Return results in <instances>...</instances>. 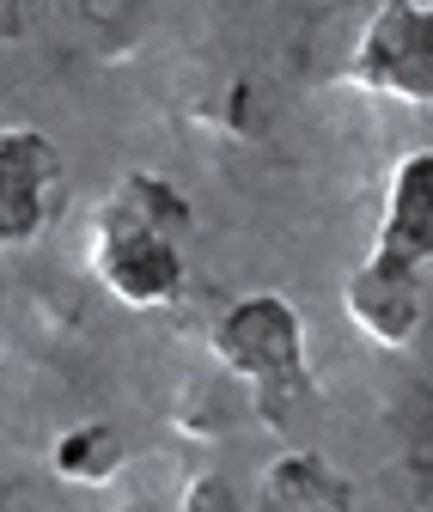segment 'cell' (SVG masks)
<instances>
[{
  "label": "cell",
  "instance_id": "6da1fadb",
  "mask_svg": "<svg viewBox=\"0 0 433 512\" xmlns=\"http://www.w3.org/2000/svg\"><path fill=\"white\" fill-rule=\"evenodd\" d=\"M183 226H190V208L171 183L135 171L122 177L104 208L92 214V275L122 299V305H165L183 287Z\"/></svg>",
  "mask_w": 433,
  "mask_h": 512
},
{
  "label": "cell",
  "instance_id": "7a4b0ae2",
  "mask_svg": "<svg viewBox=\"0 0 433 512\" xmlns=\"http://www.w3.org/2000/svg\"><path fill=\"white\" fill-rule=\"evenodd\" d=\"M214 360L238 372L257 391V415L269 427H293V415L312 403V372H305V336L287 299L251 293L214 324Z\"/></svg>",
  "mask_w": 433,
  "mask_h": 512
},
{
  "label": "cell",
  "instance_id": "3957f363",
  "mask_svg": "<svg viewBox=\"0 0 433 512\" xmlns=\"http://www.w3.org/2000/svg\"><path fill=\"white\" fill-rule=\"evenodd\" d=\"M348 80L397 104H433V0H379Z\"/></svg>",
  "mask_w": 433,
  "mask_h": 512
},
{
  "label": "cell",
  "instance_id": "277c9868",
  "mask_svg": "<svg viewBox=\"0 0 433 512\" xmlns=\"http://www.w3.org/2000/svg\"><path fill=\"white\" fill-rule=\"evenodd\" d=\"M55 177L61 159L37 128H0V244L37 238V226L49 220Z\"/></svg>",
  "mask_w": 433,
  "mask_h": 512
},
{
  "label": "cell",
  "instance_id": "5b68a950",
  "mask_svg": "<svg viewBox=\"0 0 433 512\" xmlns=\"http://www.w3.org/2000/svg\"><path fill=\"white\" fill-rule=\"evenodd\" d=\"M348 317L373 336L379 348H409L421 330V293H415V269L391 263V256H366L342 287Z\"/></svg>",
  "mask_w": 433,
  "mask_h": 512
},
{
  "label": "cell",
  "instance_id": "8992f818",
  "mask_svg": "<svg viewBox=\"0 0 433 512\" xmlns=\"http://www.w3.org/2000/svg\"><path fill=\"white\" fill-rule=\"evenodd\" d=\"M373 256H391L403 269L433 263V147L397 159V171L385 183V214H379Z\"/></svg>",
  "mask_w": 433,
  "mask_h": 512
},
{
  "label": "cell",
  "instance_id": "52a82bcc",
  "mask_svg": "<svg viewBox=\"0 0 433 512\" xmlns=\"http://www.w3.org/2000/svg\"><path fill=\"white\" fill-rule=\"evenodd\" d=\"M257 512H348V488L330 476L324 458H281L263 482V506Z\"/></svg>",
  "mask_w": 433,
  "mask_h": 512
},
{
  "label": "cell",
  "instance_id": "ba28073f",
  "mask_svg": "<svg viewBox=\"0 0 433 512\" xmlns=\"http://www.w3.org/2000/svg\"><path fill=\"white\" fill-rule=\"evenodd\" d=\"M116 458H122V445H116L110 427H80L55 445V470L74 476V482H104L116 470Z\"/></svg>",
  "mask_w": 433,
  "mask_h": 512
},
{
  "label": "cell",
  "instance_id": "9c48e42d",
  "mask_svg": "<svg viewBox=\"0 0 433 512\" xmlns=\"http://www.w3.org/2000/svg\"><path fill=\"white\" fill-rule=\"evenodd\" d=\"M183 512H244V506H238L232 482H220V476H202L190 494H183Z\"/></svg>",
  "mask_w": 433,
  "mask_h": 512
}]
</instances>
